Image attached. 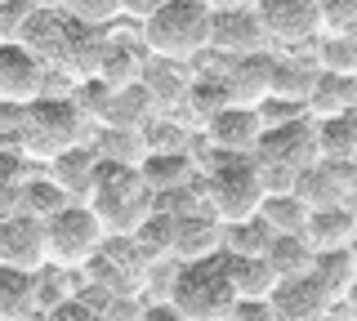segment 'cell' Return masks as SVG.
<instances>
[{"label": "cell", "instance_id": "7a4b0ae2", "mask_svg": "<svg viewBox=\"0 0 357 321\" xmlns=\"http://www.w3.org/2000/svg\"><path fill=\"white\" fill-rule=\"evenodd\" d=\"M210 40V5L206 0H161L143 18V49L161 63H188L206 54Z\"/></svg>", "mask_w": 357, "mask_h": 321}, {"label": "cell", "instance_id": "ac0fdd59", "mask_svg": "<svg viewBox=\"0 0 357 321\" xmlns=\"http://www.w3.org/2000/svg\"><path fill=\"white\" fill-rule=\"evenodd\" d=\"M94 170H98V152L89 143H72V148L50 157V183L59 187L67 201H85L89 183H94Z\"/></svg>", "mask_w": 357, "mask_h": 321}, {"label": "cell", "instance_id": "7bdbcfd3", "mask_svg": "<svg viewBox=\"0 0 357 321\" xmlns=\"http://www.w3.org/2000/svg\"><path fill=\"white\" fill-rule=\"evenodd\" d=\"M210 9H250L255 0H206Z\"/></svg>", "mask_w": 357, "mask_h": 321}, {"label": "cell", "instance_id": "f35d334b", "mask_svg": "<svg viewBox=\"0 0 357 321\" xmlns=\"http://www.w3.org/2000/svg\"><path fill=\"white\" fill-rule=\"evenodd\" d=\"M45 321H107V317L98 313L89 299H81V295H63V299H54V304H50Z\"/></svg>", "mask_w": 357, "mask_h": 321}, {"label": "cell", "instance_id": "9c48e42d", "mask_svg": "<svg viewBox=\"0 0 357 321\" xmlns=\"http://www.w3.org/2000/svg\"><path fill=\"white\" fill-rule=\"evenodd\" d=\"M290 192L304 201V210H326V205H353L357 179H353V165L340 161H312L304 170H295V183Z\"/></svg>", "mask_w": 357, "mask_h": 321}, {"label": "cell", "instance_id": "1f68e13d", "mask_svg": "<svg viewBox=\"0 0 357 321\" xmlns=\"http://www.w3.org/2000/svg\"><path fill=\"white\" fill-rule=\"evenodd\" d=\"M259 219L273 232H299L304 219H308V210H304V201H299L295 192H268L259 201Z\"/></svg>", "mask_w": 357, "mask_h": 321}, {"label": "cell", "instance_id": "b9f144b4", "mask_svg": "<svg viewBox=\"0 0 357 321\" xmlns=\"http://www.w3.org/2000/svg\"><path fill=\"white\" fill-rule=\"evenodd\" d=\"M156 5H161V0H121V14H130V18H139V23H143Z\"/></svg>", "mask_w": 357, "mask_h": 321}, {"label": "cell", "instance_id": "5bb4252c", "mask_svg": "<svg viewBox=\"0 0 357 321\" xmlns=\"http://www.w3.org/2000/svg\"><path fill=\"white\" fill-rule=\"evenodd\" d=\"M206 49L223 54V58H237V54H255L268 49V36L255 18V9H210V40Z\"/></svg>", "mask_w": 357, "mask_h": 321}, {"label": "cell", "instance_id": "7402d4cb", "mask_svg": "<svg viewBox=\"0 0 357 321\" xmlns=\"http://www.w3.org/2000/svg\"><path fill=\"white\" fill-rule=\"evenodd\" d=\"M312 143H317V161L353 165L357 161V112L317 116L312 120Z\"/></svg>", "mask_w": 357, "mask_h": 321}, {"label": "cell", "instance_id": "60d3db41", "mask_svg": "<svg viewBox=\"0 0 357 321\" xmlns=\"http://www.w3.org/2000/svg\"><path fill=\"white\" fill-rule=\"evenodd\" d=\"M134 321H183V317H178L174 308L161 299V304H148V308H139V317H134Z\"/></svg>", "mask_w": 357, "mask_h": 321}, {"label": "cell", "instance_id": "f1b7e54d", "mask_svg": "<svg viewBox=\"0 0 357 321\" xmlns=\"http://www.w3.org/2000/svg\"><path fill=\"white\" fill-rule=\"evenodd\" d=\"M264 259H268V268L277 272V281H282V276H304L312 268V246L299 232H273Z\"/></svg>", "mask_w": 357, "mask_h": 321}, {"label": "cell", "instance_id": "ffe728a7", "mask_svg": "<svg viewBox=\"0 0 357 321\" xmlns=\"http://www.w3.org/2000/svg\"><path fill=\"white\" fill-rule=\"evenodd\" d=\"M299 237L317 250H340V246H353L357 237V214L353 205H326V210H308L304 228H299Z\"/></svg>", "mask_w": 357, "mask_h": 321}, {"label": "cell", "instance_id": "4316f807", "mask_svg": "<svg viewBox=\"0 0 357 321\" xmlns=\"http://www.w3.org/2000/svg\"><path fill=\"white\" fill-rule=\"evenodd\" d=\"M312 76H317V63L304 58H273V85H268V98H286V103L304 107V98L312 90ZM264 98V103H268Z\"/></svg>", "mask_w": 357, "mask_h": 321}, {"label": "cell", "instance_id": "f6af8a7d", "mask_svg": "<svg viewBox=\"0 0 357 321\" xmlns=\"http://www.w3.org/2000/svg\"><path fill=\"white\" fill-rule=\"evenodd\" d=\"M219 321H228V317H219Z\"/></svg>", "mask_w": 357, "mask_h": 321}, {"label": "cell", "instance_id": "836d02e7", "mask_svg": "<svg viewBox=\"0 0 357 321\" xmlns=\"http://www.w3.org/2000/svg\"><path fill=\"white\" fill-rule=\"evenodd\" d=\"M18 201H22V214H36V219H50L59 205H67V196L54 187L50 179H27L22 183V192H18Z\"/></svg>", "mask_w": 357, "mask_h": 321}, {"label": "cell", "instance_id": "277c9868", "mask_svg": "<svg viewBox=\"0 0 357 321\" xmlns=\"http://www.w3.org/2000/svg\"><path fill=\"white\" fill-rule=\"evenodd\" d=\"M232 299L237 295L228 285V272H223L219 254L178 263L170 272V285H165V304L183 321H219V317H228Z\"/></svg>", "mask_w": 357, "mask_h": 321}, {"label": "cell", "instance_id": "e0dca14e", "mask_svg": "<svg viewBox=\"0 0 357 321\" xmlns=\"http://www.w3.org/2000/svg\"><path fill=\"white\" fill-rule=\"evenodd\" d=\"M219 76H223L228 98L237 107H264L268 85H273V54H268V49L237 54V58H228V68H223Z\"/></svg>", "mask_w": 357, "mask_h": 321}, {"label": "cell", "instance_id": "d4e9b609", "mask_svg": "<svg viewBox=\"0 0 357 321\" xmlns=\"http://www.w3.org/2000/svg\"><path fill=\"white\" fill-rule=\"evenodd\" d=\"M40 304V272L0 263V321H27Z\"/></svg>", "mask_w": 357, "mask_h": 321}, {"label": "cell", "instance_id": "5b68a950", "mask_svg": "<svg viewBox=\"0 0 357 321\" xmlns=\"http://www.w3.org/2000/svg\"><path fill=\"white\" fill-rule=\"evenodd\" d=\"M40 228H45V263H59V268H85L107 246V232L98 228L85 201L59 205L50 219H40Z\"/></svg>", "mask_w": 357, "mask_h": 321}, {"label": "cell", "instance_id": "83f0119b", "mask_svg": "<svg viewBox=\"0 0 357 321\" xmlns=\"http://www.w3.org/2000/svg\"><path fill=\"white\" fill-rule=\"evenodd\" d=\"M139 174L152 192H174V187L188 183V174H192V157H188V152H143Z\"/></svg>", "mask_w": 357, "mask_h": 321}, {"label": "cell", "instance_id": "44dd1931", "mask_svg": "<svg viewBox=\"0 0 357 321\" xmlns=\"http://www.w3.org/2000/svg\"><path fill=\"white\" fill-rule=\"evenodd\" d=\"M219 263L228 272V285L237 299H268V290L277 285V272L268 268L264 254H232V250H219Z\"/></svg>", "mask_w": 357, "mask_h": 321}, {"label": "cell", "instance_id": "cb8c5ba5", "mask_svg": "<svg viewBox=\"0 0 357 321\" xmlns=\"http://www.w3.org/2000/svg\"><path fill=\"white\" fill-rule=\"evenodd\" d=\"M304 107L317 116H340V112H353L357 107V76H344V72H321L312 76V90L304 98Z\"/></svg>", "mask_w": 357, "mask_h": 321}, {"label": "cell", "instance_id": "6da1fadb", "mask_svg": "<svg viewBox=\"0 0 357 321\" xmlns=\"http://www.w3.org/2000/svg\"><path fill=\"white\" fill-rule=\"evenodd\" d=\"M89 214L98 219V228L112 237H134L143 228V219L156 210V192L143 183L139 165H126V161H98L94 170V183H89V196H85Z\"/></svg>", "mask_w": 357, "mask_h": 321}, {"label": "cell", "instance_id": "603a6c76", "mask_svg": "<svg viewBox=\"0 0 357 321\" xmlns=\"http://www.w3.org/2000/svg\"><path fill=\"white\" fill-rule=\"evenodd\" d=\"M308 272L317 276V285L335 299V304H349V299H353V285H357V254H353V246L317 250Z\"/></svg>", "mask_w": 357, "mask_h": 321}, {"label": "cell", "instance_id": "e575fe53", "mask_svg": "<svg viewBox=\"0 0 357 321\" xmlns=\"http://www.w3.org/2000/svg\"><path fill=\"white\" fill-rule=\"evenodd\" d=\"M63 14L76 23H94V27H112L121 18V0H63Z\"/></svg>", "mask_w": 357, "mask_h": 321}, {"label": "cell", "instance_id": "8d00e7d4", "mask_svg": "<svg viewBox=\"0 0 357 321\" xmlns=\"http://www.w3.org/2000/svg\"><path fill=\"white\" fill-rule=\"evenodd\" d=\"M27 103H0V152H22Z\"/></svg>", "mask_w": 357, "mask_h": 321}, {"label": "cell", "instance_id": "484cf974", "mask_svg": "<svg viewBox=\"0 0 357 321\" xmlns=\"http://www.w3.org/2000/svg\"><path fill=\"white\" fill-rule=\"evenodd\" d=\"M94 81H103L107 90H126V85L143 81V49L130 45V40H116L112 36V45L103 54V63H98V76Z\"/></svg>", "mask_w": 357, "mask_h": 321}, {"label": "cell", "instance_id": "3957f363", "mask_svg": "<svg viewBox=\"0 0 357 321\" xmlns=\"http://www.w3.org/2000/svg\"><path fill=\"white\" fill-rule=\"evenodd\" d=\"M206 214L219 224H237V219L259 214L264 201V179L259 165L241 152H210L206 161Z\"/></svg>", "mask_w": 357, "mask_h": 321}, {"label": "cell", "instance_id": "f546056e", "mask_svg": "<svg viewBox=\"0 0 357 321\" xmlns=\"http://www.w3.org/2000/svg\"><path fill=\"white\" fill-rule=\"evenodd\" d=\"M317 68L321 72H344L357 76V31H317Z\"/></svg>", "mask_w": 357, "mask_h": 321}, {"label": "cell", "instance_id": "8fae6325", "mask_svg": "<svg viewBox=\"0 0 357 321\" xmlns=\"http://www.w3.org/2000/svg\"><path fill=\"white\" fill-rule=\"evenodd\" d=\"M107 45H112V27H94V23L67 18V31H63L54 68H63L67 76H76V81H89V76H98V63H103Z\"/></svg>", "mask_w": 357, "mask_h": 321}, {"label": "cell", "instance_id": "4fadbf2b", "mask_svg": "<svg viewBox=\"0 0 357 321\" xmlns=\"http://www.w3.org/2000/svg\"><path fill=\"white\" fill-rule=\"evenodd\" d=\"M268 304H273L277 321H321L331 313L335 299L317 285V276L304 272V276H282V281L268 290Z\"/></svg>", "mask_w": 357, "mask_h": 321}, {"label": "cell", "instance_id": "ee69618b", "mask_svg": "<svg viewBox=\"0 0 357 321\" xmlns=\"http://www.w3.org/2000/svg\"><path fill=\"white\" fill-rule=\"evenodd\" d=\"M27 5H40V9H63V0H27Z\"/></svg>", "mask_w": 357, "mask_h": 321}, {"label": "cell", "instance_id": "d6986e66", "mask_svg": "<svg viewBox=\"0 0 357 321\" xmlns=\"http://www.w3.org/2000/svg\"><path fill=\"white\" fill-rule=\"evenodd\" d=\"M63 31H67V14H63V9H40V5H31L27 14H22L14 40H18L27 54H36L40 63H54V58H59V45H63Z\"/></svg>", "mask_w": 357, "mask_h": 321}, {"label": "cell", "instance_id": "9a60e30c", "mask_svg": "<svg viewBox=\"0 0 357 321\" xmlns=\"http://www.w3.org/2000/svg\"><path fill=\"white\" fill-rule=\"evenodd\" d=\"M219 241H223V224L210 219L206 210L170 214V259H178V263L210 259V254H219Z\"/></svg>", "mask_w": 357, "mask_h": 321}, {"label": "cell", "instance_id": "52a82bcc", "mask_svg": "<svg viewBox=\"0 0 357 321\" xmlns=\"http://www.w3.org/2000/svg\"><path fill=\"white\" fill-rule=\"evenodd\" d=\"M250 161L259 165V170H304V165L317 161V143H312V116L295 112L286 120H273L259 130V139H255L250 148Z\"/></svg>", "mask_w": 357, "mask_h": 321}, {"label": "cell", "instance_id": "2e32d148", "mask_svg": "<svg viewBox=\"0 0 357 321\" xmlns=\"http://www.w3.org/2000/svg\"><path fill=\"white\" fill-rule=\"evenodd\" d=\"M259 130H264V107L228 103L223 112L206 120V143H210V152H241V157H250Z\"/></svg>", "mask_w": 357, "mask_h": 321}, {"label": "cell", "instance_id": "74e56055", "mask_svg": "<svg viewBox=\"0 0 357 321\" xmlns=\"http://www.w3.org/2000/svg\"><path fill=\"white\" fill-rule=\"evenodd\" d=\"M27 183V157L22 152H0V201H18Z\"/></svg>", "mask_w": 357, "mask_h": 321}, {"label": "cell", "instance_id": "30bf717a", "mask_svg": "<svg viewBox=\"0 0 357 321\" xmlns=\"http://www.w3.org/2000/svg\"><path fill=\"white\" fill-rule=\"evenodd\" d=\"M0 263L22 272H45V228L36 214H0Z\"/></svg>", "mask_w": 357, "mask_h": 321}, {"label": "cell", "instance_id": "d590c367", "mask_svg": "<svg viewBox=\"0 0 357 321\" xmlns=\"http://www.w3.org/2000/svg\"><path fill=\"white\" fill-rule=\"evenodd\" d=\"M317 31H357V0H317Z\"/></svg>", "mask_w": 357, "mask_h": 321}, {"label": "cell", "instance_id": "8992f818", "mask_svg": "<svg viewBox=\"0 0 357 321\" xmlns=\"http://www.w3.org/2000/svg\"><path fill=\"white\" fill-rule=\"evenodd\" d=\"M89 120L81 116V107L72 98H31L27 103V125H22V157L50 161L54 152L72 148V143H85Z\"/></svg>", "mask_w": 357, "mask_h": 321}, {"label": "cell", "instance_id": "d6a6232c", "mask_svg": "<svg viewBox=\"0 0 357 321\" xmlns=\"http://www.w3.org/2000/svg\"><path fill=\"white\" fill-rule=\"evenodd\" d=\"M232 98H228V85H223V76H197L192 85H188V107H192V116L206 125L215 112H223Z\"/></svg>", "mask_w": 357, "mask_h": 321}, {"label": "cell", "instance_id": "ab89813d", "mask_svg": "<svg viewBox=\"0 0 357 321\" xmlns=\"http://www.w3.org/2000/svg\"><path fill=\"white\" fill-rule=\"evenodd\" d=\"M228 321H277V317H273V304H268V299H232Z\"/></svg>", "mask_w": 357, "mask_h": 321}, {"label": "cell", "instance_id": "4dcf8cb0", "mask_svg": "<svg viewBox=\"0 0 357 321\" xmlns=\"http://www.w3.org/2000/svg\"><path fill=\"white\" fill-rule=\"evenodd\" d=\"M268 241H273V228H268L259 214H250V219H237V224H223L219 250H232V254H264Z\"/></svg>", "mask_w": 357, "mask_h": 321}, {"label": "cell", "instance_id": "7c38bea8", "mask_svg": "<svg viewBox=\"0 0 357 321\" xmlns=\"http://www.w3.org/2000/svg\"><path fill=\"white\" fill-rule=\"evenodd\" d=\"M45 72L36 54H27L18 40H0V103H31L45 94Z\"/></svg>", "mask_w": 357, "mask_h": 321}, {"label": "cell", "instance_id": "ba28073f", "mask_svg": "<svg viewBox=\"0 0 357 321\" xmlns=\"http://www.w3.org/2000/svg\"><path fill=\"white\" fill-rule=\"evenodd\" d=\"M268 45H308L317 36V0H255Z\"/></svg>", "mask_w": 357, "mask_h": 321}]
</instances>
